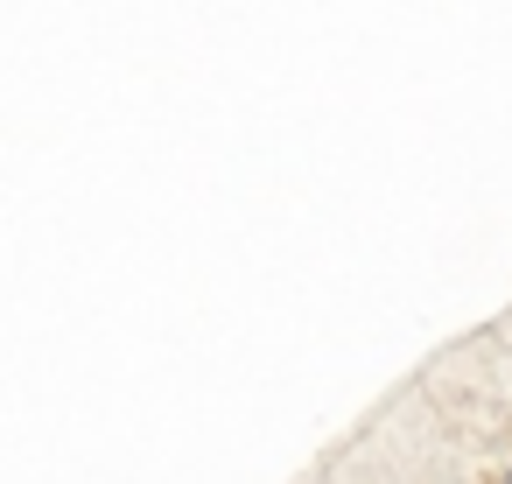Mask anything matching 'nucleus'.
<instances>
[{
    "mask_svg": "<svg viewBox=\"0 0 512 484\" xmlns=\"http://www.w3.org/2000/svg\"><path fill=\"white\" fill-rule=\"evenodd\" d=\"M498 484H512V463H505V470H498Z\"/></svg>",
    "mask_w": 512,
    "mask_h": 484,
    "instance_id": "1",
    "label": "nucleus"
}]
</instances>
